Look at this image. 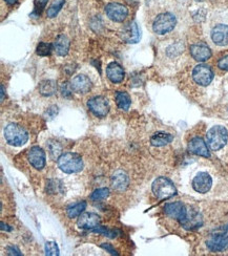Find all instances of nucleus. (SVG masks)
Masks as SVG:
<instances>
[{
  "mask_svg": "<svg viewBox=\"0 0 228 256\" xmlns=\"http://www.w3.org/2000/svg\"><path fill=\"white\" fill-rule=\"evenodd\" d=\"M206 246L212 252H222L228 249V225L215 229L209 234Z\"/></svg>",
  "mask_w": 228,
  "mask_h": 256,
  "instance_id": "1",
  "label": "nucleus"
},
{
  "mask_svg": "<svg viewBox=\"0 0 228 256\" xmlns=\"http://www.w3.org/2000/svg\"><path fill=\"white\" fill-rule=\"evenodd\" d=\"M58 167L65 173L79 172L83 168L82 158L75 152H66L57 160Z\"/></svg>",
  "mask_w": 228,
  "mask_h": 256,
  "instance_id": "2",
  "label": "nucleus"
},
{
  "mask_svg": "<svg viewBox=\"0 0 228 256\" xmlns=\"http://www.w3.org/2000/svg\"><path fill=\"white\" fill-rule=\"evenodd\" d=\"M151 189H153V193L156 198L159 200L170 199L177 194V189L174 183L165 176H159L156 178L153 186H151Z\"/></svg>",
  "mask_w": 228,
  "mask_h": 256,
  "instance_id": "3",
  "label": "nucleus"
},
{
  "mask_svg": "<svg viewBox=\"0 0 228 256\" xmlns=\"http://www.w3.org/2000/svg\"><path fill=\"white\" fill-rule=\"evenodd\" d=\"M206 139L208 147L214 151H218L226 145L228 141V132L223 126H214L208 130Z\"/></svg>",
  "mask_w": 228,
  "mask_h": 256,
  "instance_id": "4",
  "label": "nucleus"
},
{
  "mask_svg": "<svg viewBox=\"0 0 228 256\" xmlns=\"http://www.w3.org/2000/svg\"><path fill=\"white\" fill-rule=\"evenodd\" d=\"M4 136L8 144L13 146H22L29 140V134L24 128L18 124H8L4 128Z\"/></svg>",
  "mask_w": 228,
  "mask_h": 256,
  "instance_id": "5",
  "label": "nucleus"
},
{
  "mask_svg": "<svg viewBox=\"0 0 228 256\" xmlns=\"http://www.w3.org/2000/svg\"><path fill=\"white\" fill-rule=\"evenodd\" d=\"M176 17L171 13L160 14L153 23V30L158 35H165L176 27Z\"/></svg>",
  "mask_w": 228,
  "mask_h": 256,
  "instance_id": "6",
  "label": "nucleus"
},
{
  "mask_svg": "<svg viewBox=\"0 0 228 256\" xmlns=\"http://www.w3.org/2000/svg\"><path fill=\"white\" fill-rule=\"evenodd\" d=\"M179 223L184 229L196 230L203 225V218H202V215L197 210L192 208H187L186 213H185V215L179 220Z\"/></svg>",
  "mask_w": 228,
  "mask_h": 256,
  "instance_id": "7",
  "label": "nucleus"
},
{
  "mask_svg": "<svg viewBox=\"0 0 228 256\" xmlns=\"http://www.w3.org/2000/svg\"><path fill=\"white\" fill-rule=\"evenodd\" d=\"M192 79L201 86H207L214 79V73L208 65L199 64L193 68Z\"/></svg>",
  "mask_w": 228,
  "mask_h": 256,
  "instance_id": "8",
  "label": "nucleus"
},
{
  "mask_svg": "<svg viewBox=\"0 0 228 256\" xmlns=\"http://www.w3.org/2000/svg\"><path fill=\"white\" fill-rule=\"evenodd\" d=\"M88 107L98 118H104L109 112L108 101L104 97H94L89 100Z\"/></svg>",
  "mask_w": 228,
  "mask_h": 256,
  "instance_id": "9",
  "label": "nucleus"
},
{
  "mask_svg": "<svg viewBox=\"0 0 228 256\" xmlns=\"http://www.w3.org/2000/svg\"><path fill=\"white\" fill-rule=\"evenodd\" d=\"M105 13L111 20H113L115 22H122L126 17H128L129 10L123 4L112 2L106 5Z\"/></svg>",
  "mask_w": 228,
  "mask_h": 256,
  "instance_id": "10",
  "label": "nucleus"
},
{
  "mask_svg": "<svg viewBox=\"0 0 228 256\" xmlns=\"http://www.w3.org/2000/svg\"><path fill=\"white\" fill-rule=\"evenodd\" d=\"M213 186V178L207 172H199L192 180V188L199 193H207Z\"/></svg>",
  "mask_w": 228,
  "mask_h": 256,
  "instance_id": "11",
  "label": "nucleus"
},
{
  "mask_svg": "<svg viewBox=\"0 0 228 256\" xmlns=\"http://www.w3.org/2000/svg\"><path fill=\"white\" fill-rule=\"evenodd\" d=\"M28 159L31 165L37 170H41L46 166V152L39 146H34L29 150Z\"/></svg>",
  "mask_w": 228,
  "mask_h": 256,
  "instance_id": "12",
  "label": "nucleus"
},
{
  "mask_svg": "<svg viewBox=\"0 0 228 256\" xmlns=\"http://www.w3.org/2000/svg\"><path fill=\"white\" fill-rule=\"evenodd\" d=\"M78 227L81 229H88L91 230L94 229L101 224V218L96 213L92 212H83L82 214L79 215L78 218Z\"/></svg>",
  "mask_w": 228,
  "mask_h": 256,
  "instance_id": "13",
  "label": "nucleus"
},
{
  "mask_svg": "<svg viewBox=\"0 0 228 256\" xmlns=\"http://www.w3.org/2000/svg\"><path fill=\"white\" fill-rule=\"evenodd\" d=\"M188 151L199 157H203V158L210 157L208 145L204 142L203 139L199 138V136H196V138L190 140V142L188 143Z\"/></svg>",
  "mask_w": 228,
  "mask_h": 256,
  "instance_id": "14",
  "label": "nucleus"
},
{
  "mask_svg": "<svg viewBox=\"0 0 228 256\" xmlns=\"http://www.w3.org/2000/svg\"><path fill=\"white\" fill-rule=\"evenodd\" d=\"M190 54L195 60L199 62H204L212 57V50L203 42H199L190 46Z\"/></svg>",
  "mask_w": 228,
  "mask_h": 256,
  "instance_id": "15",
  "label": "nucleus"
},
{
  "mask_svg": "<svg viewBox=\"0 0 228 256\" xmlns=\"http://www.w3.org/2000/svg\"><path fill=\"white\" fill-rule=\"evenodd\" d=\"M186 206L181 202H175V203H170L166 204L164 206V211L168 216H171L173 218H176L177 220H180L186 213Z\"/></svg>",
  "mask_w": 228,
  "mask_h": 256,
  "instance_id": "16",
  "label": "nucleus"
},
{
  "mask_svg": "<svg viewBox=\"0 0 228 256\" xmlns=\"http://www.w3.org/2000/svg\"><path fill=\"white\" fill-rule=\"evenodd\" d=\"M71 85L75 92L87 93L91 88V81L86 75H78L72 80Z\"/></svg>",
  "mask_w": 228,
  "mask_h": 256,
  "instance_id": "17",
  "label": "nucleus"
},
{
  "mask_svg": "<svg viewBox=\"0 0 228 256\" xmlns=\"http://www.w3.org/2000/svg\"><path fill=\"white\" fill-rule=\"evenodd\" d=\"M212 39L217 45L224 46L228 44V25L218 24L212 31Z\"/></svg>",
  "mask_w": 228,
  "mask_h": 256,
  "instance_id": "18",
  "label": "nucleus"
},
{
  "mask_svg": "<svg viewBox=\"0 0 228 256\" xmlns=\"http://www.w3.org/2000/svg\"><path fill=\"white\" fill-rule=\"evenodd\" d=\"M140 31L137 23L133 21L131 22L128 27H126L122 34L121 37L124 41L128 42V43H137V42L140 40Z\"/></svg>",
  "mask_w": 228,
  "mask_h": 256,
  "instance_id": "19",
  "label": "nucleus"
},
{
  "mask_svg": "<svg viewBox=\"0 0 228 256\" xmlns=\"http://www.w3.org/2000/svg\"><path fill=\"white\" fill-rule=\"evenodd\" d=\"M124 70L120 64L117 62L109 63L106 67V76L107 78L113 83H120L124 79Z\"/></svg>",
  "mask_w": 228,
  "mask_h": 256,
  "instance_id": "20",
  "label": "nucleus"
},
{
  "mask_svg": "<svg viewBox=\"0 0 228 256\" xmlns=\"http://www.w3.org/2000/svg\"><path fill=\"white\" fill-rule=\"evenodd\" d=\"M130 183L129 176L123 171H117L112 176V186L117 191H123L128 188Z\"/></svg>",
  "mask_w": 228,
  "mask_h": 256,
  "instance_id": "21",
  "label": "nucleus"
},
{
  "mask_svg": "<svg viewBox=\"0 0 228 256\" xmlns=\"http://www.w3.org/2000/svg\"><path fill=\"white\" fill-rule=\"evenodd\" d=\"M70 49V40L65 35H59L54 42V50L58 56H65Z\"/></svg>",
  "mask_w": 228,
  "mask_h": 256,
  "instance_id": "22",
  "label": "nucleus"
},
{
  "mask_svg": "<svg viewBox=\"0 0 228 256\" xmlns=\"http://www.w3.org/2000/svg\"><path fill=\"white\" fill-rule=\"evenodd\" d=\"M174 140V135L166 132H157L151 135L150 144L156 147L165 146V145L170 144Z\"/></svg>",
  "mask_w": 228,
  "mask_h": 256,
  "instance_id": "23",
  "label": "nucleus"
},
{
  "mask_svg": "<svg viewBox=\"0 0 228 256\" xmlns=\"http://www.w3.org/2000/svg\"><path fill=\"white\" fill-rule=\"evenodd\" d=\"M57 90V83L54 80H45L39 84V92L42 96H53Z\"/></svg>",
  "mask_w": 228,
  "mask_h": 256,
  "instance_id": "24",
  "label": "nucleus"
},
{
  "mask_svg": "<svg viewBox=\"0 0 228 256\" xmlns=\"http://www.w3.org/2000/svg\"><path fill=\"white\" fill-rule=\"evenodd\" d=\"M86 208H87V203L86 202H79V203L73 204L66 210L67 216H69L70 218L78 217L80 214H82V213L84 212Z\"/></svg>",
  "mask_w": 228,
  "mask_h": 256,
  "instance_id": "25",
  "label": "nucleus"
},
{
  "mask_svg": "<svg viewBox=\"0 0 228 256\" xmlns=\"http://www.w3.org/2000/svg\"><path fill=\"white\" fill-rule=\"evenodd\" d=\"M116 103L120 109L128 110L131 106V98L128 92L119 91L116 95Z\"/></svg>",
  "mask_w": 228,
  "mask_h": 256,
  "instance_id": "26",
  "label": "nucleus"
},
{
  "mask_svg": "<svg viewBox=\"0 0 228 256\" xmlns=\"http://www.w3.org/2000/svg\"><path fill=\"white\" fill-rule=\"evenodd\" d=\"M64 4V0H54L47 8V17L48 18H54L56 15L61 10Z\"/></svg>",
  "mask_w": 228,
  "mask_h": 256,
  "instance_id": "27",
  "label": "nucleus"
},
{
  "mask_svg": "<svg viewBox=\"0 0 228 256\" xmlns=\"http://www.w3.org/2000/svg\"><path fill=\"white\" fill-rule=\"evenodd\" d=\"M54 49V44L46 43V42H40L37 46L36 53L39 56H49Z\"/></svg>",
  "mask_w": 228,
  "mask_h": 256,
  "instance_id": "28",
  "label": "nucleus"
},
{
  "mask_svg": "<svg viewBox=\"0 0 228 256\" xmlns=\"http://www.w3.org/2000/svg\"><path fill=\"white\" fill-rule=\"evenodd\" d=\"M61 146L57 142H50L48 143V151L49 155L53 160H58L59 157L61 156Z\"/></svg>",
  "mask_w": 228,
  "mask_h": 256,
  "instance_id": "29",
  "label": "nucleus"
},
{
  "mask_svg": "<svg viewBox=\"0 0 228 256\" xmlns=\"http://www.w3.org/2000/svg\"><path fill=\"white\" fill-rule=\"evenodd\" d=\"M91 232H96V233H99V234H102L104 236H107L109 238H115L118 234V231L117 230H109V229H106L105 227H102V226H98L94 229L91 230Z\"/></svg>",
  "mask_w": 228,
  "mask_h": 256,
  "instance_id": "30",
  "label": "nucleus"
},
{
  "mask_svg": "<svg viewBox=\"0 0 228 256\" xmlns=\"http://www.w3.org/2000/svg\"><path fill=\"white\" fill-rule=\"evenodd\" d=\"M108 195H109V189L105 188V187H104V188L96 189L94 192L91 193V199L92 201H101V200L106 199Z\"/></svg>",
  "mask_w": 228,
  "mask_h": 256,
  "instance_id": "31",
  "label": "nucleus"
},
{
  "mask_svg": "<svg viewBox=\"0 0 228 256\" xmlns=\"http://www.w3.org/2000/svg\"><path fill=\"white\" fill-rule=\"evenodd\" d=\"M46 254L48 256H58L59 255V248L56 243L54 242H47L46 244Z\"/></svg>",
  "mask_w": 228,
  "mask_h": 256,
  "instance_id": "32",
  "label": "nucleus"
},
{
  "mask_svg": "<svg viewBox=\"0 0 228 256\" xmlns=\"http://www.w3.org/2000/svg\"><path fill=\"white\" fill-rule=\"evenodd\" d=\"M60 91H61V95L63 97H71L72 92H73V88H72V85L69 84V83H63L61 85V88H60Z\"/></svg>",
  "mask_w": 228,
  "mask_h": 256,
  "instance_id": "33",
  "label": "nucleus"
},
{
  "mask_svg": "<svg viewBox=\"0 0 228 256\" xmlns=\"http://www.w3.org/2000/svg\"><path fill=\"white\" fill-rule=\"evenodd\" d=\"M46 0H42V1L39 2H36V6H35V10H34L33 12V16H39L42 12V10H44V7L46 6Z\"/></svg>",
  "mask_w": 228,
  "mask_h": 256,
  "instance_id": "34",
  "label": "nucleus"
},
{
  "mask_svg": "<svg viewBox=\"0 0 228 256\" xmlns=\"http://www.w3.org/2000/svg\"><path fill=\"white\" fill-rule=\"evenodd\" d=\"M218 66L219 68H221V70L228 72V55L221 58L220 60L218 61Z\"/></svg>",
  "mask_w": 228,
  "mask_h": 256,
  "instance_id": "35",
  "label": "nucleus"
},
{
  "mask_svg": "<svg viewBox=\"0 0 228 256\" xmlns=\"http://www.w3.org/2000/svg\"><path fill=\"white\" fill-rule=\"evenodd\" d=\"M6 252H7L8 255H15V256H20V255H22V253L20 252V250H19L18 248H16V247H13V246L8 247Z\"/></svg>",
  "mask_w": 228,
  "mask_h": 256,
  "instance_id": "36",
  "label": "nucleus"
},
{
  "mask_svg": "<svg viewBox=\"0 0 228 256\" xmlns=\"http://www.w3.org/2000/svg\"><path fill=\"white\" fill-rule=\"evenodd\" d=\"M101 247H102L103 249H105L107 252L111 253L112 255H118V253L116 252V250L113 248V246L111 244H102L101 245Z\"/></svg>",
  "mask_w": 228,
  "mask_h": 256,
  "instance_id": "37",
  "label": "nucleus"
},
{
  "mask_svg": "<svg viewBox=\"0 0 228 256\" xmlns=\"http://www.w3.org/2000/svg\"><path fill=\"white\" fill-rule=\"evenodd\" d=\"M4 1L6 2V3H8V4H14V3H16V1L17 0H4Z\"/></svg>",
  "mask_w": 228,
  "mask_h": 256,
  "instance_id": "38",
  "label": "nucleus"
},
{
  "mask_svg": "<svg viewBox=\"0 0 228 256\" xmlns=\"http://www.w3.org/2000/svg\"><path fill=\"white\" fill-rule=\"evenodd\" d=\"M4 100V88L3 85H1V102Z\"/></svg>",
  "mask_w": 228,
  "mask_h": 256,
  "instance_id": "39",
  "label": "nucleus"
},
{
  "mask_svg": "<svg viewBox=\"0 0 228 256\" xmlns=\"http://www.w3.org/2000/svg\"><path fill=\"white\" fill-rule=\"evenodd\" d=\"M196 1H203V0H196Z\"/></svg>",
  "mask_w": 228,
  "mask_h": 256,
  "instance_id": "40",
  "label": "nucleus"
}]
</instances>
